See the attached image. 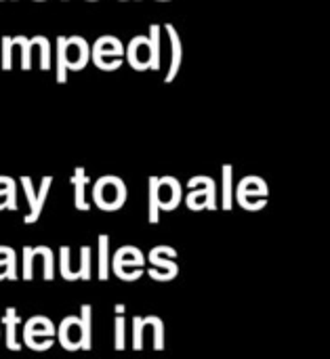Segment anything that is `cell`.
Returning a JSON list of instances; mask_svg holds the SVG:
<instances>
[{"label":"cell","instance_id":"6da1fadb","mask_svg":"<svg viewBox=\"0 0 330 359\" xmlns=\"http://www.w3.org/2000/svg\"><path fill=\"white\" fill-rule=\"evenodd\" d=\"M93 200L101 210H118L124 202H126V185L118 179V177H101L95 183V191H93Z\"/></svg>","mask_w":330,"mask_h":359},{"label":"cell","instance_id":"7a4b0ae2","mask_svg":"<svg viewBox=\"0 0 330 359\" xmlns=\"http://www.w3.org/2000/svg\"><path fill=\"white\" fill-rule=\"evenodd\" d=\"M21 185H23V191H25V198H27V204H29V215H25V223L32 225L38 221L40 212H42V206H44V200L48 196V189L53 185V177H44L42 183H40V194L36 196L34 191V185H32V179L29 177H21Z\"/></svg>","mask_w":330,"mask_h":359},{"label":"cell","instance_id":"3957f363","mask_svg":"<svg viewBox=\"0 0 330 359\" xmlns=\"http://www.w3.org/2000/svg\"><path fill=\"white\" fill-rule=\"evenodd\" d=\"M175 257H177V250H173V248H169V246H158V248H154V250L150 252V263H152L154 267L164 269V271H162V273H154L152 278L158 280V282H171V280H175L177 273H179L177 263L171 261V259H175Z\"/></svg>","mask_w":330,"mask_h":359},{"label":"cell","instance_id":"277c9868","mask_svg":"<svg viewBox=\"0 0 330 359\" xmlns=\"http://www.w3.org/2000/svg\"><path fill=\"white\" fill-rule=\"evenodd\" d=\"M59 337V343L63 345V349L67 351H78L84 345V326L80 318H65L59 326V330H55Z\"/></svg>","mask_w":330,"mask_h":359},{"label":"cell","instance_id":"5b68a950","mask_svg":"<svg viewBox=\"0 0 330 359\" xmlns=\"http://www.w3.org/2000/svg\"><path fill=\"white\" fill-rule=\"evenodd\" d=\"M91 59V46L82 36L65 38V65L67 69H82Z\"/></svg>","mask_w":330,"mask_h":359},{"label":"cell","instance_id":"8992f818","mask_svg":"<svg viewBox=\"0 0 330 359\" xmlns=\"http://www.w3.org/2000/svg\"><path fill=\"white\" fill-rule=\"evenodd\" d=\"M236 198H238V202L242 204V208L249 210L251 198H255V202H265V198H268V185H265V181L259 179V177H246V179H242V183L238 185Z\"/></svg>","mask_w":330,"mask_h":359},{"label":"cell","instance_id":"52a82bcc","mask_svg":"<svg viewBox=\"0 0 330 359\" xmlns=\"http://www.w3.org/2000/svg\"><path fill=\"white\" fill-rule=\"evenodd\" d=\"M160 210H175L181 204V183L175 177H162L158 183Z\"/></svg>","mask_w":330,"mask_h":359},{"label":"cell","instance_id":"ba28073f","mask_svg":"<svg viewBox=\"0 0 330 359\" xmlns=\"http://www.w3.org/2000/svg\"><path fill=\"white\" fill-rule=\"evenodd\" d=\"M150 40L145 36H137L131 40L128 44V63L137 69V72H145L150 69Z\"/></svg>","mask_w":330,"mask_h":359},{"label":"cell","instance_id":"9c48e42d","mask_svg":"<svg viewBox=\"0 0 330 359\" xmlns=\"http://www.w3.org/2000/svg\"><path fill=\"white\" fill-rule=\"evenodd\" d=\"M166 34L171 38V50H173V57H171V67H169V74L164 78L166 84H171L177 74H179V67H181V59H183V44H181V38H179V32L175 29L173 23L166 25Z\"/></svg>","mask_w":330,"mask_h":359},{"label":"cell","instance_id":"30bf717a","mask_svg":"<svg viewBox=\"0 0 330 359\" xmlns=\"http://www.w3.org/2000/svg\"><path fill=\"white\" fill-rule=\"evenodd\" d=\"M42 337H55V326L51 324V320L32 318L29 322H25V326H23V343L25 345H29L34 339H42Z\"/></svg>","mask_w":330,"mask_h":359},{"label":"cell","instance_id":"8fae6325","mask_svg":"<svg viewBox=\"0 0 330 359\" xmlns=\"http://www.w3.org/2000/svg\"><path fill=\"white\" fill-rule=\"evenodd\" d=\"M124 46L116 36H101L93 44V57H122Z\"/></svg>","mask_w":330,"mask_h":359},{"label":"cell","instance_id":"7c38bea8","mask_svg":"<svg viewBox=\"0 0 330 359\" xmlns=\"http://www.w3.org/2000/svg\"><path fill=\"white\" fill-rule=\"evenodd\" d=\"M88 177L84 175V168H76L74 170V175H72V185H74V189H76V194H74V204H76V208L78 210H88L91 206L86 204V200H84V187L88 185Z\"/></svg>","mask_w":330,"mask_h":359},{"label":"cell","instance_id":"4fadbf2b","mask_svg":"<svg viewBox=\"0 0 330 359\" xmlns=\"http://www.w3.org/2000/svg\"><path fill=\"white\" fill-rule=\"evenodd\" d=\"M19 322H21V320H19L15 307H8L6 313H4L2 324L6 326V349H11V351H19V349H21V345L17 343V324H19Z\"/></svg>","mask_w":330,"mask_h":359},{"label":"cell","instance_id":"5bb4252c","mask_svg":"<svg viewBox=\"0 0 330 359\" xmlns=\"http://www.w3.org/2000/svg\"><path fill=\"white\" fill-rule=\"evenodd\" d=\"M17 210V185L11 177H0V210Z\"/></svg>","mask_w":330,"mask_h":359},{"label":"cell","instance_id":"9a60e30c","mask_svg":"<svg viewBox=\"0 0 330 359\" xmlns=\"http://www.w3.org/2000/svg\"><path fill=\"white\" fill-rule=\"evenodd\" d=\"M147 40H150V69H160V25L158 23H154L152 27H150V36H147Z\"/></svg>","mask_w":330,"mask_h":359},{"label":"cell","instance_id":"2e32d148","mask_svg":"<svg viewBox=\"0 0 330 359\" xmlns=\"http://www.w3.org/2000/svg\"><path fill=\"white\" fill-rule=\"evenodd\" d=\"M150 215H147V219H150V223H158L160 221V198H158V183H160V179L158 177H150Z\"/></svg>","mask_w":330,"mask_h":359},{"label":"cell","instance_id":"e0dca14e","mask_svg":"<svg viewBox=\"0 0 330 359\" xmlns=\"http://www.w3.org/2000/svg\"><path fill=\"white\" fill-rule=\"evenodd\" d=\"M110 278V238L99 236V280Z\"/></svg>","mask_w":330,"mask_h":359},{"label":"cell","instance_id":"ac0fdd59","mask_svg":"<svg viewBox=\"0 0 330 359\" xmlns=\"http://www.w3.org/2000/svg\"><path fill=\"white\" fill-rule=\"evenodd\" d=\"M190 189L192 187H198V185H204V183H200V181H194V179H190ZM187 206H190V210H204V206H206V185H204V189H198V191H192L190 196H187Z\"/></svg>","mask_w":330,"mask_h":359},{"label":"cell","instance_id":"d6986e66","mask_svg":"<svg viewBox=\"0 0 330 359\" xmlns=\"http://www.w3.org/2000/svg\"><path fill=\"white\" fill-rule=\"evenodd\" d=\"M67 65H65V36L57 38V82L65 84L67 80Z\"/></svg>","mask_w":330,"mask_h":359},{"label":"cell","instance_id":"ffe728a7","mask_svg":"<svg viewBox=\"0 0 330 359\" xmlns=\"http://www.w3.org/2000/svg\"><path fill=\"white\" fill-rule=\"evenodd\" d=\"M232 172L234 168L230 164L223 166V208L225 210H232V204H234V191H232Z\"/></svg>","mask_w":330,"mask_h":359},{"label":"cell","instance_id":"44dd1931","mask_svg":"<svg viewBox=\"0 0 330 359\" xmlns=\"http://www.w3.org/2000/svg\"><path fill=\"white\" fill-rule=\"evenodd\" d=\"M17 46H21V67L23 69H29L32 67V48H34V42L27 40L25 36H17L13 38Z\"/></svg>","mask_w":330,"mask_h":359},{"label":"cell","instance_id":"7402d4cb","mask_svg":"<svg viewBox=\"0 0 330 359\" xmlns=\"http://www.w3.org/2000/svg\"><path fill=\"white\" fill-rule=\"evenodd\" d=\"M34 40V44L40 48V67L46 72V69H51V42H48V38H44V36H36V38H32Z\"/></svg>","mask_w":330,"mask_h":359},{"label":"cell","instance_id":"603a6c76","mask_svg":"<svg viewBox=\"0 0 330 359\" xmlns=\"http://www.w3.org/2000/svg\"><path fill=\"white\" fill-rule=\"evenodd\" d=\"M76 273H78V280L91 282V248L88 246L80 248V267Z\"/></svg>","mask_w":330,"mask_h":359},{"label":"cell","instance_id":"cb8c5ba5","mask_svg":"<svg viewBox=\"0 0 330 359\" xmlns=\"http://www.w3.org/2000/svg\"><path fill=\"white\" fill-rule=\"evenodd\" d=\"M194 181H200V183H204L206 185V206L204 208H209V210H217V196H215V191H217V187H215V181L211 179V177H194Z\"/></svg>","mask_w":330,"mask_h":359},{"label":"cell","instance_id":"d4e9b609","mask_svg":"<svg viewBox=\"0 0 330 359\" xmlns=\"http://www.w3.org/2000/svg\"><path fill=\"white\" fill-rule=\"evenodd\" d=\"M80 309H82L80 320H82V326H84V345H82V349L88 351L91 345H93V343H91V316H93V307H91V305H82Z\"/></svg>","mask_w":330,"mask_h":359},{"label":"cell","instance_id":"484cf974","mask_svg":"<svg viewBox=\"0 0 330 359\" xmlns=\"http://www.w3.org/2000/svg\"><path fill=\"white\" fill-rule=\"evenodd\" d=\"M36 252L42 257V261H44V280L46 282H51L55 276H53V267H55V263H53V252H51V248H46V246H38L36 248Z\"/></svg>","mask_w":330,"mask_h":359},{"label":"cell","instance_id":"4316f807","mask_svg":"<svg viewBox=\"0 0 330 359\" xmlns=\"http://www.w3.org/2000/svg\"><path fill=\"white\" fill-rule=\"evenodd\" d=\"M143 330H145V320L135 318L133 320V349L135 351L143 349Z\"/></svg>","mask_w":330,"mask_h":359},{"label":"cell","instance_id":"83f0119b","mask_svg":"<svg viewBox=\"0 0 330 359\" xmlns=\"http://www.w3.org/2000/svg\"><path fill=\"white\" fill-rule=\"evenodd\" d=\"M13 46H15V40L4 36L2 38V67L4 69H11L13 67Z\"/></svg>","mask_w":330,"mask_h":359},{"label":"cell","instance_id":"f1b7e54d","mask_svg":"<svg viewBox=\"0 0 330 359\" xmlns=\"http://www.w3.org/2000/svg\"><path fill=\"white\" fill-rule=\"evenodd\" d=\"M152 326H154V349L162 351L164 349V324L160 318H152Z\"/></svg>","mask_w":330,"mask_h":359},{"label":"cell","instance_id":"f546056e","mask_svg":"<svg viewBox=\"0 0 330 359\" xmlns=\"http://www.w3.org/2000/svg\"><path fill=\"white\" fill-rule=\"evenodd\" d=\"M61 278L67 280V282H76V276L70 269V248L67 246L61 248Z\"/></svg>","mask_w":330,"mask_h":359},{"label":"cell","instance_id":"4dcf8cb0","mask_svg":"<svg viewBox=\"0 0 330 359\" xmlns=\"http://www.w3.org/2000/svg\"><path fill=\"white\" fill-rule=\"evenodd\" d=\"M116 351H124V337H126V324H124V316H118L116 318Z\"/></svg>","mask_w":330,"mask_h":359},{"label":"cell","instance_id":"1f68e13d","mask_svg":"<svg viewBox=\"0 0 330 359\" xmlns=\"http://www.w3.org/2000/svg\"><path fill=\"white\" fill-rule=\"evenodd\" d=\"M32 263H34V248L25 246L23 248V280L29 282L34 276H32Z\"/></svg>","mask_w":330,"mask_h":359},{"label":"cell","instance_id":"d6a6232c","mask_svg":"<svg viewBox=\"0 0 330 359\" xmlns=\"http://www.w3.org/2000/svg\"><path fill=\"white\" fill-rule=\"evenodd\" d=\"M93 61L99 69H105V72H114L122 65V57H116L114 61H103V57H93Z\"/></svg>","mask_w":330,"mask_h":359},{"label":"cell","instance_id":"836d02e7","mask_svg":"<svg viewBox=\"0 0 330 359\" xmlns=\"http://www.w3.org/2000/svg\"><path fill=\"white\" fill-rule=\"evenodd\" d=\"M114 309H116V316H124L126 313V307L124 305H116Z\"/></svg>","mask_w":330,"mask_h":359}]
</instances>
